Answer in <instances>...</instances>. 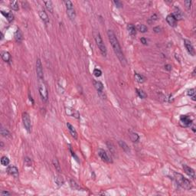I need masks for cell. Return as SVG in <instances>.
<instances>
[{
  "label": "cell",
  "instance_id": "6da1fadb",
  "mask_svg": "<svg viewBox=\"0 0 196 196\" xmlns=\"http://www.w3.org/2000/svg\"><path fill=\"white\" fill-rule=\"evenodd\" d=\"M107 34H108V38H109V41L112 45V48L113 49V51L115 52L116 55L117 56V57L119 58L120 61L121 62V64L123 65H125L126 64V59L125 57L123 55V53L121 50V47L120 45V43L115 35V34L113 32V31L109 30L107 31Z\"/></svg>",
  "mask_w": 196,
  "mask_h": 196
},
{
  "label": "cell",
  "instance_id": "7a4b0ae2",
  "mask_svg": "<svg viewBox=\"0 0 196 196\" xmlns=\"http://www.w3.org/2000/svg\"><path fill=\"white\" fill-rule=\"evenodd\" d=\"M174 178H175L177 184L182 189L189 190L192 188V185L191 182L189 179H187L186 178H185L182 174L174 172Z\"/></svg>",
  "mask_w": 196,
  "mask_h": 196
},
{
  "label": "cell",
  "instance_id": "3957f363",
  "mask_svg": "<svg viewBox=\"0 0 196 196\" xmlns=\"http://www.w3.org/2000/svg\"><path fill=\"white\" fill-rule=\"evenodd\" d=\"M38 90L42 100L47 101L48 99V92L44 79H38Z\"/></svg>",
  "mask_w": 196,
  "mask_h": 196
},
{
  "label": "cell",
  "instance_id": "277c9868",
  "mask_svg": "<svg viewBox=\"0 0 196 196\" xmlns=\"http://www.w3.org/2000/svg\"><path fill=\"white\" fill-rule=\"evenodd\" d=\"M65 5H66V8H67V15L68 16V18L71 20H74L76 17V12L74 9V5L72 2L71 1H65L64 2Z\"/></svg>",
  "mask_w": 196,
  "mask_h": 196
},
{
  "label": "cell",
  "instance_id": "5b68a950",
  "mask_svg": "<svg viewBox=\"0 0 196 196\" xmlns=\"http://www.w3.org/2000/svg\"><path fill=\"white\" fill-rule=\"evenodd\" d=\"M95 41H96L97 45L98 46L101 54L103 56H107V48H106V46H105V44L103 41V39H102V38H101V36L99 33L96 35Z\"/></svg>",
  "mask_w": 196,
  "mask_h": 196
},
{
  "label": "cell",
  "instance_id": "8992f818",
  "mask_svg": "<svg viewBox=\"0 0 196 196\" xmlns=\"http://www.w3.org/2000/svg\"><path fill=\"white\" fill-rule=\"evenodd\" d=\"M22 121H23V125L25 126V129L27 130L28 133H31V124L30 116L28 113H26V112L23 113V114H22Z\"/></svg>",
  "mask_w": 196,
  "mask_h": 196
},
{
  "label": "cell",
  "instance_id": "52a82bcc",
  "mask_svg": "<svg viewBox=\"0 0 196 196\" xmlns=\"http://www.w3.org/2000/svg\"><path fill=\"white\" fill-rule=\"evenodd\" d=\"M36 73L38 79H44V74H43V68L42 64L40 59H37L36 61Z\"/></svg>",
  "mask_w": 196,
  "mask_h": 196
},
{
  "label": "cell",
  "instance_id": "ba28073f",
  "mask_svg": "<svg viewBox=\"0 0 196 196\" xmlns=\"http://www.w3.org/2000/svg\"><path fill=\"white\" fill-rule=\"evenodd\" d=\"M192 120L188 116H181L180 117V124L184 127H189L192 125Z\"/></svg>",
  "mask_w": 196,
  "mask_h": 196
},
{
  "label": "cell",
  "instance_id": "9c48e42d",
  "mask_svg": "<svg viewBox=\"0 0 196 196\" xmlns=\"http://www.w3.org/2000/svg\"><path fill=\"white\" fill-rule=\"evenodd\" d=\"M98 155H99V156L100 157V159H101L103 162L107 163H112L111 159L110 158V156H108V154H107L103 149H98Z\"/></svg>",
  "mask_w": 196,
  "mask_h": 196
},
{
  "label": "cell",
  "instance_id": "30bf717a",
  "mask_svg": "<svg viewBox=\"0 0 196 196\" xmlns=\"http://www.w3.org/2000/svg\"><path fill=\"white\" fill-rule=\"evenodd\" d=\"M184 43H185L186 48L187 49V51H188V52L190 54V55L194 56L195 54V52L194 47H193L192 44L191 43V41H189V40H187V39H186V40H184Z\"/></svg>",
  "mask_w": 196,
  "mask_h": 196
},
{
  "label": "cell",
  "instance_id": "8fae6325",
  "mask_svg": "<svg viewBox=\"0 0 196 196\" xmlns=\"http://www.w3.org/2000/svg\"><path fill=\"white\" fill-rule=\"evenodd\" d=\"M6 171H7V172H8L9 175L14 176L15 178H18V169L15 166H8V167L7 168Z\"/></svg>",
  "mask_w": 196,
  "mask_h": 196
},
{
  "label": "cell",
  "instance_id": "7c38bea8",
  "mask_svg": "<svg viewBox=\"0 0 196 196\" xmlns=\"http://www.w3.org/2000/svg\"><path fill=\"white\" fill-rule=\"evenodd\" d=\"M183 169H184L185 172H186L189 176H190V177L192 178V179L195 178V171H194L193 169L190 168L189 166H186V165H183Z\"/></svg>",
  "mask_w": 196,
  "mask_h": 196
},
{
  "label": "cell",
  "instance_id": "4fadbf2b",
  "mask_svg": "<svg viewBox=\"0 0 196 196\" xmlns=\"http://www.w3.org/2000/svg\"><path fill=\"white\" fill-rule=\"evenodd\" d=\"M67 129H68L69 132H70L71 136H72L74 139L77 140V133L76 130L74 129V127L71 123H67Z\"/></svg>",
  "mask_w": 196,
  "mask_h": 196
},
{
  "label": "cell",
  "instance_id": "5bb4252c",
  "mask_svg": "<svg viewBox=\"0 0 196 196\" xmlns=\"http://www.w3.org/2000/svg\"><path fill=\"white\" fill-rule=\"evenodd\" d=\"M166 21L168 22V24L172 26V27H175L176 25V23H177V21L176 19L174 18V16L172 15H169L167 17H166Z\"/></svg>",
  "mask_w": 196,
  "mask_h": 196
},
{
  "label": "cell",
  "instance_id": "9a60e30c",
  "mask_svg": "<svg viewBox=\"0 0 196 196\" xmlns=\"http://www.w3.org/2000/svg\"><path fill=\"white\" fill-rule=\"evenodd\" d=\"M126 28H127V31H128L129 34L131 36H135L136 34V28L133 24H128Z\"/></svg>",
  "mask_w": 196,
  "mask_h": 196
},
{
  "label": "cell",
  "instance_id": "2e32d148",
  "mask_svg": "<svg viewBox=\"0 0 196 196\" xmlns=\"http://www.w3.org/2000/svg\"><path fill=\"white\" fill-rule=\"evenodd\" d=\"M39 16L41 18V19L45 23V24H48L49 22V18H48V16L47 15V13L44 11V10H41L39 11Z\"/></svg>",
  "mask_w": 196,
  "mask_h": 196
},
{
  "label": "cell",
  "instance_id": "e0dca14e",
  "mask_svg": "<svg viewBox=\"0 0 196 196\" xmlns=\"http://www.w3.org/2000/svg\"><path fill=\"white\" fill-rule=\"evenodd\" d=\"M15 39L18 42H21L23 39V35L20 29H17L16 31L15 32Z\"/></svg>",
  "mask_w": 196,
  "mask_h": 196
},
{
  "label": "cell",
  "instance_id": "ac0fdd59",
  "mask_svg": "<svg viewBox=\"0 0 196 196\" xmlns=\"http://www.w3.org/2000/svg\"><path fill=\"white\" fill-rule=\"evenodd\" d=\"M130 137L131 140H132L133 142H134V143L138 142L139 140H140L139 135H138L136 133H135V132L132 131V130H130Z\"/></svg>",
  "mask_w": 196,
  "mask_h": 196
},
{
  "label": "cell",
  "instance_id": "d6986e66",
  "mask_svg": "<svg viewBox=\"0 0 196 196\" xmlns=\"http://www.w3.org/2000/svg\"><path fill=\"white\" fill-rule=\"evenodd\" d=\"M1 57L2 60L5 62H9V61L11 60V55L8 51H2L1 53Z\"/></svg>",
  "mask_w": 196,
  "mask_h": 196
},
{
  "label": "cell",
  "instance_id": "ffe728a7",
  "mask_svg": "<svg viewBox=\"0 0 196 196\" xmlns=\"http://www.w3.org/2000/svg\"><path fill=\"white\" fill-rule=\"evenodd\" d=\"M1 13L7 18V20L9 22H11V21H12L14 20V15H13V14L11 12H5L4 11H1Z\"/></svg>",
  "mask_w": 196,
  "mask_h": 196
},
{
  "label": "cell",
  "instance_id": "44dd1931",
  "mask_svg": "<svg viewBox=\"0 0 196 196\" xmlns=\"http://www.w3.org/2000/svg\"><path fill=\"white\" fill-rule=\"evenodd\" d=\"M94 86L95 87L97 92H101L103 90V85L100 81H98V80L97 81H96V80L94 81Z\"/></svg>",
  "mask_w": 196,
  "mask_h": 196
},
{
  "label": "cell",
  "instance_id": "7402d4cb",
  "mask_svg": "<svg viewBox=\"0 0 196 196\" xmlns=\"http://www.w3.org/2000/svg\"><path fill=\"white\" fill-rule=\"evenodd\" d=\"M119 145L120 146V147L123 149V150L124 152H126V153H130V149L128 145H127L125 142L120 140V141H119Z\"/></svg>",
  "mask_w": 196,
  "mask_h": 196
},
{
  "label": "cell",
  "instance_id": "603a6c76",
  "mask_svg": "<svg viewBox=\"0 0 196 196\" xmlns=\"http://www.w3.org/2000/svg\"><path fill=\"white\" fill-rule=\"evenodd\" d=\"M44 4L46 7V8L48 9V11H49L51 13H53L54 9H53V5H52V2L51 1H44Z\"/></svg>",
  "mask_w": 196,
  "mask_h": 196
},
{
  "label": "cell",
  "instance_id": "cb8c5ba5",
  "mask_svg": "<svg viewBox=\"0 0 196 196\" xmlns=\"http://www.w3.org/2000/svg\"><path fill=\"white\" fill-rule=\"evenodd\" d=\"M10 8L14 10V11H18L19 9V7H18V2L17 1H11L10 3Z\"/></svg>",
  "mask_w": 196,
  "mask_h": 196
},
{
  "label": "cell",
  "instance_id": "d4e9b609",
  "mask_svg": "<svg viewBox=\"0 0 196 196\" xmlns=\"http://www.w3.org/2000/svg\"><path fill=\"white\" fill-rule=\"evenodd\" d=\"M54 182H55V183H56L58 186H63V184H64V179H62V177H61V176H59L54 177Z\"/></svg>",
  "mask_w": 196,
  "mask_h": 196
},
{
  "label": "cell",
  "instance_id": "484cf974",
  "mask_svg": "<svg viewBox=\"0 0 196 196\" xmlns=\"http://www.w3.org/2000/svg\"><path fill=\"white\" fill-rule=\"evenodd\" d=\"M135 79L139 83H143L146 80V77L141 74H135Z\"/></svg>",
  "mask_w": 196,
  "mask_h": 196
},
{
  "label": "cell",
  "instance_id": "4316f807",
  "mask_svg": "<svg viewBox=\"0 0 196 196\" xmlns=\"http://www.w3.org/2000/svg\"><path fill=\"white\" fill-rule=\"evenodd\" d=\"M53 164L54 166V168L58 172H61V166H60V163L58 162V160L57 159H54L53 160Z\"/></svg>",
  "mask_w": 196,
  "mask_h": 196
},
{
  "label": "cell",
  "instance_id": "83f0119b",
  "mask_svg": "<svg viewBox=\"0 0 196 196\" xmlns=\"http://www.w3.org/2000/svg\"><path fill=\"white\" fill-rule=\"evenodd\" d=\"M1 164L4 166H7L9 164V159L6 156H2L1 158Z\"/></svg>",
  "mask_w": 196,
  "mask_h": 196
},
{
  "label": "cell",
  "instance_id": "f1b7e54d",
  "mask_svg": "<svg viewBox=\"0 0 196 196\" xmlns=\"http://www.w3.org/2000/svg\"><path fill=\"white\" fill-rule=\"evenodd\" d=\"M136 92H137V94H138V96L141 98V99H145L146 97H147V95H146V94L143 90H140V89H136Z\"/></svg>",
  "mask_w": 196,
  "mask_h": 196
},
{
  "label": "cell",
  "instance_id": "f546056e",
  "mask_svg": "<svg viewBox=\"0 0 196 196\" xmlns=\"http://www.w3.org/2000/svg\"><path fill=\"white\" fill-rule=\"evenodd\" d=\"M137 28H138V30H139L140 32H142V33H145V32H146V31H148L147 27H146V25H139L137 26Z\"/></svg>",
  "mask_w": 196,
  "mask_h": 196
},
{
  "label": "cell",
  "instance_id": "4dcf8cb0",
  "mask_svg": "<svg viewBox=\"0 0 196 196\" xmlns=\"http://www.w3.org/2000/svg\"><path fill=\"white\" fill-rule=\"evenodd\" d=\"M173 16H174V18L176 19V21L177 20H180V19H182V13H181V11H174V13L173 14H172Z\"/></svg>",
  "mask_w": 196,
  "mask_h": 196
},
{
  "label": "cell",
  "instance_id": "1f68e13d",
  "mask_svg": "<svg viewBox=\"0 0 196 196\" xmlns=\"http://www.w3.org/2000/svg\"><path fill=\"white\" fill-rule=\"evenodd\" d=\"M94 75L97 77H100L102 75V71L100 69H94Z\"/></svg>",
  "mask_w": 196,
  "mask_h": 196
},
{
  "label": "cell",
  "instance_id": "d6a6232c",
  "mask_svg": "<svg viewBox=\"0 0 196 196\" xmlns=\"http://www.w3.org/2000/svg\"><path fill=\"white\" fill-rule=\"evenodd\" d=\"M1 134H2L3 136H8L10 135L9 132H8L7 130L4 129V128H2V129H1Z\"/></svg>",
  "mask_w": 196,
  "mask_h": 196
},
{
  "label": "cell",
  "instance_id": "836d02e7",
  "mask_svg": "<svg viewBox=\"0 0 196 196\" xmlns=\"http://www.w3.org/2000/svg\"><path fill=\"white\" fill-rule=\"evenodd\" d=\"M25 164L26 166H31V160L28 157L25 158Z\"/></svg>",
  "mask_w": 196,
  "mask_h": 196
},
{
  "label": "cell",
  "instance_id": "e575fe53",
  "mask_svg": "<svg viewBox=\"0 0 196 196\" xmlns=\"http://www.w3.org/2000/svg\"><path fill=\"white\" fill-rule=\"evenodd\" d=\"M71 188L74 189H79L77 184L74 180H71Z\"/></svg>",
  "mask_w": 196,
  "mask_h": 196
},
{
  "label": "cell",
  "instance_id": "d590c367",
  "mask_svg": "<svg viewBox=\"0 0 196 196\" xmlns=\"http://www.w3.org/2000/svg\"><path fill=\"white\" fill-rule=\"evenodd\" d=\"M113 3L117 8H122L123 7V3L120 1H113Z\"/></svg>",
  "mask_w": 196,
  "mask_h": 196
},
{
  "label": "cell",
  "instance_id": "8d00e7d4",
  "mask_svg": "<svg viewBox=\"0 0 196 196\" xmlns=\"http://www.w3.org/2000/svg\"><path fill=\"white\" fill-rule=\"evenodd\" d=\"M187 94H188V96H189V97H193V96H195V89L193 88V89L189 90L188 91Z\"/></svg>",
  "mask_w": 196,
  "mask_h": 196
},
{
  "label": "cell",
  "instance_id": "74e56055",
  "mask_svg": "<svg viewBox=\"0 0 196 196\" xmlns=\"http://www.w3.org/2000/svg\"><path fill=\"white\" fill-rule=\"evenodd\" d=\"M185 4H186V6L187 7L188 9H189L191 8V4H192V2L190 0H188V1H185Z\"/></svg>",
  "mask_w": 196,
  "mask_h": 196
},
{
  "label": "cell",
  "instance_id": "f35d334b",
  "mask_svg": "<svg viewBox=\"0 0 196 196\" xmlns=\"http://www.w3.org/2000/svg\"><path fill=\"white\" fill-rule=\"evenodd\" d=\"M165 68H166V70H167V71H171L172 70V66L170 65V64H166L165 65Z\"/></svg>",
  "mask_w": 196,
  "mask_h": 196
},
{
  "label": "cell",
  "instance_id": "ab89813d",
  "mask_svg": "<svg viewBox=\"0 0 196 196\" xmlns=\"http://www.w3.org/2000/svg\"><path fill=\"white\" fill-rule=\"evenodd\" d=\"M140 41H141V42H142L143 44H147V41L146 40V38H142L140 39Z\"/></svg>",
  "mask_w": 196,
  "mask_h": 196
},
{
  "label": "cell",
  "instance_id": "60d3db41",
  "mask_svg": "<svg viewBox=\"0 0 196 196\" xmlns=\"http://www.w3.org/2000/svg\"><path fill=\"white\" fill-rule=\"evenodd\" d=\"M153 30L155 31V32L158 33V32H159V31H161V28H160L159 27H156V28H153Z\"/></svg>",
  "mask_w": 196,
  "mask_h": 196
},
{
  "label": "cell",
  "instance_id": "b9f144b4",
  "mask_svg": "<svg viewBox=\"0 0 196 196\" xmlns=\"http://www.w3.org/2000/svg\"><path fill=\"white\" fill-rule=\"evenodd\" d=\"M1 195H10V193L8 192H2L1 193Z\"/></svg>",
  "mask_w": 196,
  "mask_h": 196
},
{
  "label": "cell",
  "instance_id": "7bdbcfd3",
  "mask_svg": "<svg viewBox=\"0 0 196 196\" xmlns=\"http://www.w3.org/2000/svg\"><path fill=\"white\" fill-rule=\"evenodd\" d=\"M192 100H195V96L192 97Z\"/></svg>",
  "mask_w": 196,
  "mask_h": 196
},
{
  "label": "cell",
  "instance_id": "ee69618b",
  "mask_svg": "<svg viewBox=\"0 0 196 196\" xmlns=\"http://www.w3.org/2000/svg\"><path fill=\"white\" fill-rule=\"evenodd\" d=\"M192 130H193L194 132H195V126H194L192 127Z\"/></svg>",
  "mask_w": 196,
  "mask_h": 196
}]
</instances>
